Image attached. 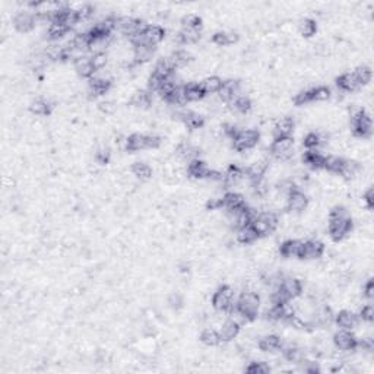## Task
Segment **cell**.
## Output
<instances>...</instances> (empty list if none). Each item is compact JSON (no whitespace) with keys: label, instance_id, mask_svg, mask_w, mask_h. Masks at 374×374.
<instances>
[{"label":"cell","instance_id":"cell-1","mask_svg":"<svg viewBox=\"0 0 374 374\" xmlns=\"http://www.w3.org/2000/svg\"><path fill=\"white\" fill-rule=\"evenodd\" d=\"M259 308H260V297L257 296L256 291L246 289L230 311L236 313L238 319H243L244 322H252L257 317Z\"/></svg>","mask_w":374,"mask_h":374},{"label":"cell","instance_id":"cell-2","mask_svg":"<svg viewBox=\"0 0 374 374\" xmlns=\"http://www.w3.org/2000/svg\"><path fill=\"white\" fill-rule=\"evenodd\" d=\"M250 225L255 228V231L257 233L259 237L269 236L271 233H274L278 225H279V218L275 212L272 211H265V212H260L253 217Z\"/></svg>","mask_w":374,"mask_h":374},{"label":"cell","instance_id":"cell-3","mask_svg":"<svg viewBox=\"0 0 374 374\" xmlns=\"http://www.w3.org/2000/svg\"><path fill=\"white\" fill-rule=\"evenodd\" d=\"M165 37V31L162 27L159 25H147L143 31L138 34L136 37L130 38V43L133 46H138V44H147L151 47H157L158 44L164 39Z\"/></svg>","mask_w":374,"mask_h":374},{"label":"cell","instance_id":"cell-4","mask_svg":"<svg viewBox=\"0 0 374 374\" xmlns=\"http://www.w3.org/2000/svg\"><path fill=\"white\" fill-rule=\"evenodd\" d=\"M233 140V147L238 152H246L250 151L256 147L260 140V133L255 130V129H243V130H238Z\"/></svg>","mask_w":374,"mask_h":374},{"label":"cell","instance_id":"cell-5","mask_svg":"<svg viewBox=\"0 0 374 374\" xmlns=\"http://www.w3.org/2000/svg\"><path fill=\"white\" fill-rule=\"evenodd\" d=\"M212 305L219 313H228L234 307V289L230 285H222L212 297Z\"/></svg>","mask_w":374,"mask_h":374},{"label":"cell","instance_id":"cell-6","mask_svg":"<svg viewBox=\"0 0 374 374\" xmlns=\"http://www.w3.org/2000/svg\"><path fill=\"white\" fill-rule=\"evenodd\" d=\"M351 124H352V132L355 136L358 138L367 139L371 136L373 133V121L371 117L365 113L364 110H360L358 113H355L351 116Z\"/></svg>","mask_w":374,"mask_h":374},{"label":"cell","instance_id":"cell-7","mask_svg":"<svg viewBox=\"0 0 374 374\" xmlns=\"http://www.w3.org/2000/svg\"><path fill=\"white\" fill-rule=\"evenodd\" d=\"M293 148H294V138L293 136H282V138H275L271 143V155L276 159L285 161L293 157Z\"/></svg>","mask_w":374,"mask_h":374},{"label":"cell","instance_id":"cell-8","mask_svg":"<svg viewBox=\"0 0 374 374\" xmlns=\"http://www.w3.org/2000/svg\"><path fill=\"white\" fill-rule=\"evenodd\" d=\"M354 222L351 217L348 218H329V236L335 241H341L351 233Z\"/></svg>","mask_w":374,"mask_h":374},{"label":"cell","instance_id":"cell-9","mask_svg":"<svg viewBox=\"0 0 374 374\" xmlns=\"http://www.w3.org/2000/svg\"><path fill=\"white\" fill-rule=\"evenodd\" d=\"M357 342H358V338L351 330H346V329H341L334 335V345L336 346V349L344 351V352L355 351Z\"/></svg>","mask_w":374,"mask_h":374},{"label":"cell","instance_id":"cell-10","mask_svg":"<svg viewBox=\"0 0 374 374\" xmlns=\"http://www.w3.org/2000/svg\"><path fill=\"white\" fill-rule=\"evenodd\" d=\"M308 197L304 192L296 189L286 196V209L293 214H301L308 207Z\"/></svg>","mask_w":374,"mask_h":374},{"label":"cell","instance_id":"cell-11","mask_svg":"<svg viewBox=\"0 0 374 374\" xmlns=\"http://www.w3.org/2000/svg\"><path fill=\"white\" fill-rule=\"evenodd\" d=\"M325 255V244L319 240H307L303 241V248H301V256L300 259L305 260H316Z\"/></svg>","mask_w":374,"mask_h":374},{"label":"cell","instance_id":"cell-12","mask_svg":"<svg viewBox=\"0 0 374 374\" xmlns=\"http://www.w3.org/2000/svg\"><path fill=\"white\" fill-rule=\"evenodd\" d=\"M13 25L15 28L22 32V34H27L35 28L37 25V19H35V13H31L30 10H20L19 13L15 16L13 19Z\"/></svg>","mask_w":374,"mask_h":374},{"label":"cell","instance_id":"cell-13","mask_svg":"<svg viewBox=\"0 0 374 374\" xmlns=\"http://www.w3.org/2000/svg\"><path fill=\"white\" fill-rule=\"evenodd\" d=\"M212 173V168L207 165L205 161L202 159H193L187 164V174L192 178L196 180H207Z\"/></svg>","mask_w":374,"mask_h":374},{"label":"cell","instance_id":"cell-14","mask_svg":"<svg viewBox=\"0 0 374 374\" xmlns=\"http://www.w3.org/2000/svg\"><path fill=\"white\" fill-rule=\"evenodd\" d=\"M219 336L222 342H230L233 339H236L238 334H240V323L236 319H226L225 322H222L219 326Z\"/></svg>","mask_w":374,"mask_h":374},{"label":"cell","instance_id":"cell-15","mask_svg":"<svg viewBox=\"0 0 374 374\" xmlns=\"http://www.w3.org/2000/svg\"><path fill=\"white\" fill-rule=\"evenodd\" d=\"M279 286L289 300H296L303 294V284L297 278H284Z\"/></svg>","mask_w":374,"mask_h":374},{"label":"cell","instance_id":"cell-16","mask_svg":"<svg viewBox=\"0 0 374 374\" xmlns=\"http://www.w3.org/2000/svg\"><path fill=\"white\" fill-rule=\"evenodd\" d=\"M335 322L341 329L352 330V329H355L357 326L360 325V317L351 310H341L335 316Z\"/></svg>","mask_w":374,"mask_h":374},{"label":"cell","instance_id":"cell-17","mask_svg":"<svg viewBox=\"0 0 374 374\" xmlns=\"http://www.w3.org/2000/svg\"><path fill=\"white\" fill-rule=\"evenodd\" d=\"M301 248H303L301 240H297V238L286 240L279 247V253H281V256L286 257V259H293V257L301 256Z\"/></svg>","mask_w":374,"mask_h":374},{"label":"cell","instance_id":"cell-18","mask_svg":"<svg viewBox=\"0 0 374 374\" xmlns=\"http://www.w3.org/2000/svg\"><path fill=\"white\" fill-rule=\"evenodd\" d=\"M296 128V121L293 117H282L276 120L274 124V135L275 138H282V136H291Z\"/></svg>","mask_w":374,"mask_h":374},{"label":"cell","instance_id":"cell-19","mask_svg":"<svg viewBox=\"0 0 374 374\" xmlns=\"http://www.w3.org/2000/svg\"><path fill=\"white\" fill-rule=\"evenodd\" d=\"M336 84H338V88L344 91V92H354L358 88H361L358 79L355 76L354 70L352 72H345L344 75H341L338 78Z\"/></svg>","mask_w":374,"mask_h":374},{"label":"cell","instance_id":"cell-20","mask_svg":"<svg viewBox=\"0 0 374 374\" xmlns=\"http://www.w3.org/2000/svg\"><path fill=\"white\" fill-rule=\"evenodd\" d=\"M325 155L322 152H319L317 149H307L303 155V162L307 167L313 168V170H320L325 165Z\"/></svg>","mask_w":374,"mask_h":374},{"label":"cell","instance_id":"cell-21","mask_svg":"<svg viewBox=\"0 0 374 374\" xmlns=\"http://www.w3.org/2000/svg\"><path fill=\"white\" fill-rule=\"evenodd\" d=\"M177 157L181 159V161H193V159H197L199 155H200V151L197 147H195L192 142H181L180 145L177 147V151H176Z\"/></svg>","mask_w":374,"mask_h":374},{"label":"cell","instance_id":"cell-22","mask_svg":"<svg viewBox=\"0 0 374 374\" xmlns=\"http://www.w3.org/2000/svg\"><path fill=\"white\" fill-rule=\"evenodd\" d=\"M75 70L78 72L79 76L89 79L97 73V70L94 68V63H92V59L87 57V56H84V57H80V59L75 61Z\"/></svg>","mask_w":374,"mask_h":374},{"label":"cell","instance_id":"cell-23","mask_svg":"<svg viewBox=\"0 0 374 374\" xmlns=\"http://www.w3.org/2000/svg\"><path fill=\"white\" fill-rule=\"evenodd\" d=\"M221 200H222V206L225 207L226 211L246 206L244 197H243V195H240L238 192H228V193H225L224 196L221 197Z\"/></svg>","mask_w":374,"mask_h":374},{"label":"cell","instance_id":"cell-24","mask_svg":"<svg viewBox=\"0 0 374 374\" xmlns=\"http://www.w3.org/2000/svg\"><path fill=\"white\" fill-rule=\"evenodd\" d=\"M259 348H260L263 352L274 354V352L281 351V348H282V341H281V338L278 335H266L265 338L260 339Z\"/></svg>","mask_w":374,"mask_h":374},{"label":"cell","instance_id":"cell-25","mask_svg":"<svg viewBox=\"0 0 374 374\" xmlns=\"http://www.w3.org/2000/svg\"><path fill=\"white\" fill-rule=\"evenodd\" d=\"M214 44H217L218 47H228L233 46L238 41V35L233 31H218L212 37Z\"/></svg>","mask_w":374,"mask_h":374},{"label":"cell","instance_id":"cell-26","mask_svg":"<svg viewBox=\"0 0 374 374\" xmlns=\"http://www.w3.org/2000/svg\"><path fill=\"white\" fill-rule=\"evenodd\" d=\"M154 50H155L154 47L147 46V44H138V46H135V49H133V61L138 63V65L147 63L148 60L152 59Z\"/></svg>","mask_w":374,"mask_h":374},{"label":"cell","instance_id":"cell-27","mask_svg":"<svg viewBox=\"0 0 374 374\" xmlns=\"http://www.w3.org/2000/svg\"><path fill=\"white\" fill-rule=\"evenodd\" d=\"M126 149L130 152H139L147 149V135L143 133H133L126 138Z\"/></svg>","mask_w":374,"mask_h":374},{"label":"cell","instance_id":"cell-28","mask_svg":"<svg viewBox=\"0 0 374 374\" xmlns=\"http://www.w3.org/2000/svg\"><path fill=\"white\" fill-rule=\"evenodd\" d=\"M257 238H259V236H257V233L255 231V228L250 225V224L237 230V241L241 243V244H244V246L253 244Z\"/></svg>","mask_w":374,"mask_h":374},{"label":"cell","instance_id":"cell-29","mask_svg":"<svg viewBox=\"0 0 374 374\" xmlns=\"http://www.w3.org/2000/svg\"><path fill=\"white\" fill-rule=\"evenodd\" d=\"M130 102L133 107H138V109H148L152 106V97H151V92L149 91H136L132 98Z\"/></svg>","mask_w":374,"mask_h":374},{"label":"cell","instance_id":"cell-30","mask_svg":"<svg viewBox=\"0 0 374 374\" xmlns=\"http://www.w3.org/2000/svg\"><path fill=\"white\" fill-rule=\"evenodd\" d=\"M184 94H186L187 101L190 102H195V101H200V99L205 98V92L200 84L197 82H190L184 85Z\"/></svg>","mask_w":374,"mask_h":374},{"label":"cell","instance_id":"cell-31","mask_svg":"<svg viewBox=\"0 0 374 374\" xmlns=\"http://www.w3.org/2000/svg\"><path fill=\"white\" fill-rule=\"evenodd\" d=\"M222 82L224 80L219 76H207V78H205L200 82V85L203 88L205 95H214V94L219 92V89L222 87Z\"/></svg>","mask_w":374,"mask_h":374},{"label":"cell","instance_id":"cell-32","mask_svg":"<svg viewBox=\"0 0 374 374\" xmlns=\"http://www.w3.org/2000/svg\"><path fill=\"white\" fill-rule=\"evenodd\" d=\"M178 41L184 44H195L202 37V28H183L177 34Z\"/></svg>","mask_w":374,"mask_h":374},{"label":"cell","instance_id":"cell-33","mask_svg":"<svg viewBox=\"0 0 374 374\" xmlns=\"http://www.w3.org/2000/svg\"><path fill=\"white\" fill-rule=\"evenodd\" d=\"M200 342L206 346H217L219 345L222 341H221V336H219V332L217 329L214 327H206L202 330L200 334Z\"/></svg>","mask_w":374,"mask_h":374},{"label":"cell","instance_id":"cell-34","mask_svg":"<svg viewBox=\"0 0 374 374\" xmlns=\"http://www.w3.org/2000/svg\"><path fill=\"white\" fill-rule=\"evenodd\" d=\"M170 60H171L174 69H180V68H186V66L190 65L192 56H190V53L186 51V50H176V51L171 54Z\"/></svg>","mask_w":374,"mask_h":374},{"label":"cell","instance_id":"cell-35","mask_svg":"<svg viewBox=\"0 0 374 374\" xmlns=\"http://www.w3.org/2000/svg\"><path fill=\"white\" fill-rule=\"evenodd\" d=\"M30 111L34 116H47L51 111V104L47 99L35 98L34 101H31Z\"/></svg>","mask_w":374,"mask_h":374},{"label":"cell","instance_id":"cell-36","mask_svg":"<svg viewBox=\"0 0 374 374\" xmlns=\"http://www.w3.org/2000/svg\"><path fill=\"white\" fill-rule=\"evenodd\" d=\"M68 28L59 22V20H51L49 25V28H47V35H49L50 39H53V41H59L60 38H63L66 34H68Z\"/></svg>","mask_w":374,"mask_h":374},{"label":"cell","instance_id":"cell-37","mask_svg":"<svg viewBox=\"0 0 374 374\" xmlns=\"http://www.w3.org/2000/svg\"><path fill=\"white\" fill-rule=\"evenodd\" d=\"M132 174L135 176L136 178H139L140 181H145V180H149L152 177V168L149 167L147 162H135L132 165Z\"/></svg>","mask_w":374,"mask_h":374},{"label":"cell","instance_id":"cell-38","mask_svg":"<svg viewBox=\"0 0 374 374\" xmlns=\"http://www.w3.org/2000/svg\"><path fill=\"white\" fill-rule=\"evenodd\" d=\"M298 32L304 38L313 37L316 32H317V24H316V20L310 19V18H305V19L300 20V24H298Z\"/></svg>","mask_w":374,"mask_h":374},{"label":"cell","instance_id":"cell-39","mask_svg":"<svg viewBox=\"0 0 374 374\" xmlns=\"http://www.w3.org/2000/svg\"><path fill=\"white\" fill-rule=\"evenodd\" d=\"M345 161H346V159H344V158L330 155V157L325 158V165H323V168L327 170L329 173L341 174V171H342V168H344L345 165Z\"/></svg>","mask_w":374,"mask_h":374},{"label":"cell","instance_id":"cell-40","mask_svg":"<svg viewBox=\"0 0 374 374\" xmlns=\"http://www.w3.org/2000/svg\"><path fill=\"white\" fill-rule=\"evenodd\" d=\"M168 104H171V106H176V107H183L184 104L187 102V98H186V94H184V87H177V88L174 89L170 95H168L167 98H165Z\"/></svg>","mask_w":374,"mask_h":374},{"label":"cell","instance_id":"cell-41","mask_svg":"<svg viewBox=\"0 0 374 374\" xmlns=\"http://www.w3.org/2000/svg\"><path fill=\"white\" fill-rule=\"evenodd\" d=\"M231 104H233V110L236 111L237 114H247L252 110V101L246 95L237 97L236 99L231 101Z\"/></svg>","mask_w":374,"mask_h":374},{"label":"cell","instance_id":"cell-42","mask_svg":"<svg viewBox=\"0 0 374 374\" xmlns=\"http://www.w3.org/2000/svg\"><path fill=\"white\" fill-rule=\"evenodd\" d=\"M361 171V165L355 161H345V165L341 171V176L345 178V180H352L355 178Z\"/></svg>","mask_w":374,"mask_h":374},{"label":"cell","instance_id":"cell-43","mask_svg":"<svg viewBox=\"0 0 374 374\" xmlns=\"http://www.w3.org/2000/svg\"><path fill=\"white\" fill-rule=\"evenodd\" d=\"M272 371V367L266 361H253L246 367V373L248 374H267Z\"/></svg>","mask_w":374,"mask_h":374},{"label":"cell","instance_id":"cell-44","mask_svg":"<svg viewBox=\"0 0 374 374\" xmlns=\"http://www.w3.org/2000/svg\"><path fill=\"white\" fill-rule=\"evenodd\" d=\"M310 95H311V102L313 101H326L330 98L332 92L327 87H316V88H310Z\"/></svg>","mask_w":374,"mask_h":374},{"label":"cell","instance_id":"cell-45","mask_svg":"<svg viewBox=\"0 0 374 374\" xmlns=\"http://www.w3.org/2000/svg\"><path fill=\"white\" fill-rule=\"evenodd\" d=\"M355 76L358 79V82H360V87H364L367 85L370 80H371V69L370 68H367V66H360V68H357L354 70Z\"/></svg>","mask_w":374,"mask_h":374},{"label":"cell","instance_id":"cell-46","mask_svg":"<svg viewBox=\"0 0 374 374\" xmlns=\"http://www.w3.org/2000/svg\"><path fill=\"white\" fill-rule=\"evenodd\" d=\"M181 25H183V28H202V19L196 13H187L181 19Z\"/></svg>","mask_w":374,"mask_h":374},{"label":"cell","instance_id":"cell-47","mask_svg":"<svg viewBox=\"0 0 374 374\" xmlns=\"http://www.w3.org/2000/svg\"><path fill=\"white\" fill-rule=\"evenodd\" d=\"M322 138H320V133H308L304 138V147L307 149H317L319 147H322Z\"/></svg>","mask_w":374,"mask_h":374},{"label":"cell","instance_id":"cell-48","mask_svg":"<svg viewBox=\"0 0 374 374\" xmlns=\"http://www.w3.org/2000/svg\"><path fill=\"white\" fill-rule=\"evenodd\" d=\"M91 59H92L94 68H95L97 72L104 70L107 68V65H109V56H107V53H97V54H94Z\"/></svg>","mask_w":374,"mask_h":374},{"label":"cell","instance_id":"cell-49","mask_svg":"<svg viewBox=\"0 0 374 374\" xmlns=\"http://www.w3.org/2000/svg\"><path fill=\"white\" fill-rule=\"evenodd\" d=\"M110 158H111V151H110L107 147H99L97 151H95V161L98 164H109Z\"/></svg>","mask_w":374,"mask_h":374},{"label":"cell","instance_id":"cell-50","mask_svg":"<svg viewBox=\"0 0 374 374\" xmlns=\"http://www.w3.org/2000/svg\"><path fill=\"white\" fill-rule=\"evenodd\" d=\"M167 303L173 310H180L183 307V304H184V298H183V296L180 293H173L168 297Z\"/></svg>","mask_w":374,"mask_h":374},{"label":"cell","instance_id":"cell-51","mask_svg":"<svg viewBox=\"0 0 374 374\" xmlns=\"http://www.w3.org/2000/svg\"><path fill=\"white\" fill-rule=\"evenodd\" d=\"M363 322L365 323H371L374 320V307L371 304H365L361 310H360V316H358Z\"/></svg>","mask_w":374,"mask_h":374},{"label":"cell","instance_id":"cell-52","mask_svg":"<svg viewBox=\"0 0 374 374\" xmlns=\"http://www.w3.org/2000/svg\"><path fill=\"white\" fill-rule=\"evenodd\" d=\"M296 106H305L308 102H311V95H310V89H304V91H300L294 98Z\"/></svg>","mask_w":374,"mask_h":374},{"label":"cell","instance_id":"cell-53","mask_svg":"<svg viewBox=\"0 0 374 374\" xmlns=\"http://www.w3.org/2000/svg\"><path fill=\"white\" fill-rule=\"evenodd\" d=\"M98 109L102 114L110 116V114H114V113H116L117 106H116V102H113V101H102V102H99Z\"/></svg>","mask_w":374,"mask_h":374},{"label":"cell","instance_id":"cell-54","mask_svg":"<svg viewBox=\"0 0 374 374\" xmlns=\"http://www.w3.org/2000/svg\"><path fill=\"white\" fill-rule=\"evenodd\" d=\"M363 203L365 205V207L368 209V211H371L374 206V189L373 187H368L367 190H365V193L363 195Z\"/></svg>","mask_w":374,"mask_h":374},{"label":"cell","instance_id":"cell-55","mask_svg":"<svg viewBox=\"0 0 374 374\" xmlns=\"http://www.w3.org/2000/svg\"><path fill=\"white\" fill-rule=\"evenodd\" d=\"M161 145V138L155 133L147 135V149H157Z\"/></svg>","mask_w":374,"mask_h":374},{"label":"cell","instance_id":"cell-56","mask_svg":"<svg viewBox=\"0 0 374 374\" xmlns=\"http://www.w3.org/2000/svg\"><path fill=\"white\" fill-rule=\"evenodd\" d=\"M363 296L365 298H368V300H373L374 298V282L371 278L363 285Z\"/></svg>","mask_w":374,"mask_h":374}]
</instances>
